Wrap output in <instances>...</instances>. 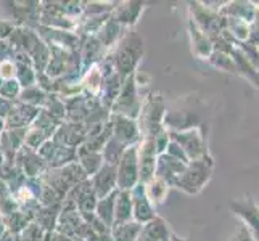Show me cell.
<instances>
[{
	"instance_id": "cell-4",
	"label": "cell",
	"mask_w": 259,
	"mask_h": 241,
	"mask_svg": "<svg viewBox=\"0 0 259 241\" xmlns=\"http://www.w3.org/2000/svg\"><path fill=\"white\" fill-rule=\"evenodd\" d=\"M176 143L184 150V153L189 158V161H200L206 159L208 150L204 148V140L203 135L198 130H187L182 133H172L171 135Z\"/></svg>"
},
{
	"instance_id": "cell-12",
	"label": "cell",
	"mask_w": 259,
	"mask_h": 241,
	"mask_svg": "<svg viewBox=\"0 0 259 241\" xmlns=\"http://www.w3.org/2000/svg\"><path fill=\"white\" fill-rule=\"evenodd\" d=\"M116 193L118 190L113 191L111 195L105 196V198L98 200L97 201V206H95V216L98 217V220L103 222V224L111 228L113 227V222H114V201H116Z\"/></svg>"
},
{
	"instance_id": "cell-7",
	"label": "cell",
	"mask_w": 259,
	"mask_h": 241,
	"mask_svg": "<svg viewBox=\"0 0 259 241\" xmlns=\"http://www.w3.org/2000/svg\"><path fill=\"white\" fill-rule=\"evenodd\" d=\"M91 185L97 200H102L118 190V185H116V166L103 163V166L98 169V172L94 174Z\"/></svg>"
},
{
	"instance_id": "cell-8",
	"label": "cell",
	"mask_w": 259,
	"mask_h": 241,
	"mask_svg": "<svg viewBox=\"0 0 259 241\" xmlns=\"http://www.w3.org/2000/svg\"><path fill=\"white\" fill-rule=\"evenodd\" d=\"M114 111L119 116L132 119L134 116L139 114V100L136 93V82L134 79L129 77V80L122 87V92L118 98V102H114Z\"/></svg>"
},
{
	"instance_id": "cell-11",
	"label": "cell",
	"mask_w": 259,
	"mask_h": 241,
	"mask_svg": "<svg viewBox=\"0 0 259 241\" xmlns=\"http://www.w3.org/2000/svg\"><path fill=\"white\" fill-rule=\"evenodd\" d=\"M132 220V201L129 190H118L114 201V224H124Z\"/></svg>"
},
{
	"instance_id": "cell-15",
	"label": "cell",
	"mask_w": 259,
	"mask_h": 241,
	"mask_svg": "<svg viewBox=\"0 0 259 241\" xmlns=\"http://www.w3.org/2000/svg\"><path fill=\"white\" fill-rule=\"evenodd\" d=\"M142 5L140 2H131V4H126V7H121L119 8V13H118V18H116V21H121V23H129V24H134L137 21L139 18V13L142 10Z\"/></svg>"
},
{
	"instance_id": "cell-3",
	"label": "cell",
	"mask_w": 259,
	"mask_h": 241,
	"mask_svg": "<svg viewBox=\"0 0 259 241\" xmlns=\"http://www.w3.org/2000/svg\"><path fill=\"white\" fill-rule=\"evenodd\" d=\"M137 183H140L137 147H129L116 166V185L118 190H132Z\"/></svg>"
},
{
	"instance_id": "cell-5",
	"label": "cell",
	"mask_w": 259,
	"mask_h": 241,
	"mask_svg": "<svg viewBox=\"0 0 259 241\" xmlns=\"http://www.w3.org/2000/svg\"><path fill=\"white\" fill-rule=\"evenodd\" d=\"M129 191H131V201H132V220L137 222L140 225L153 220L156 217V214L153 212V204L147 198L145 183H137Z\"/></svg>"
},
{
	"instance_id": "cell-14",
	"label": "cell",
	"mask_w": 259,
	"mask_h": 241,
	"mask_svg": "<svg viewBox=\"0 0 259 241\" xmlns=\"http://www.w3.org/2000/svg\"><path fill=\"white\" fill-rule=\"evenodd\" d=\"M169 191V185L159 177H153L150 182L145 183V193H147V198L150 200L151 204H161Z\"/></svg>"
},
{
	"instance_id": "cell-17",
	"label": "cell",
	"mask_w": 259,
	"mask_h": 241,
	"mask_svg": "<svg viewBox=\"0 0 259 241\" xmlns=\"http://www.w3.org/2000/svg\"><path fill=\"white\" fill-rule=\"evenodd\" d=\"M13 76H15V65L8 60L2 61V63H0V79L10 80Z\"/></svg>"
},
{
	"instance_id": "cell-10",
	"label": "cell",
	"mask_w": 259,
	"mask_h": 241,
	"mask_svg": "<svg viewBox=\"0 0 259 241\" xmlns=\"http://www.w3.org/2000/svg\"><path fill=\"white\" fill-rule=\"evenodd\" d=\"M136 241H171V233H169L166 222L161 217H155L142 225Z\"/></svg>"
},
{
	"instance_id": "cell-19",
	"label": "cell",
	"mask_w": 259,
	"mask_h": 241,
	"mask_svg": "<svg viewBox=\"0 0 259 241\" xmlns=\"http://www.w3.org/2000/svg\"><path fill=\"white\" fill-rule=\"evenodd\" d=\"M171 241H189V239H185V238H179L176 235H171Z\"/></svg>"
},
{
	"instance_id": "cell-9",
	"label": "cell",
	"mask_w": 259,
	"mask_h": 241,
	"mask_svg": "<svg viewBox=\"0 0 259 241\" xmlns=\"http://www.w3.org/2000/svg\"><path fill=\"white\" fill-rule=\"evenodd\" d=\"M113 138H116L118 141L126 147L127 143L131 145L134 140H137L139 137V126L136 124L134 119L124 118V116H114L113 118Z\"/></svg>"
},
{
	"instance_id": "cell-18",
	"label": "cell",
	"mask_w": 259,
	"mask_h": 241,
	"mask_svg": "<svg viewBox=\"0 0 259 241\" xmlns=\"http://www.w3.org/2000/svg\"><path fill=\"white\" fill-rule=\"evenodd\" d=\"M5 233V225H4V220H0V238Z\"/></svg>"
},
{
	"instance_id": "cell-6",
	"label": "cell",
	"mask_w": 259,
	"mask_h": 241,
	"mask_svg": "<svg viewBox=\"0 0 259 241\" xmlns=\"http://www.w3.org/2000/svg\"><path fill=\"white\" fill-rule=\"evenodd\" d=\"M156 147L153 138H145L137 148V159H139V178L140 183H147L155 177L156 169Z\"/></svg>"
},
{
	"instance_id": "cell-2",
	"label": "cell",
	"mask_w": 259,
	"mask_h": 241,
	"mask_svg": "<svg viewBox=\"0 0 259 241\" xmlns=\"http://www.w3.org/2000/svg\"><path fill=\"white\" fill-rule=\"evenodd\" d=\"M211 159H200V161H190L187 164L185 171L181 174V177L177 178L174 186L181 188L187 193H198L203 185L209 180L211 177Z\"/></svg>"
},
{
	"instance_id": "cell-1",
	"label": "cell",
	"mask_w": 259,
	"mask_h": 241,
	"mask_svg": "<svg viewBox=\"0 0 259 241\" xmlns=\"http://www.w3.org/2000/svg\"><path fill=\"white\" fill-rule=\"evenodd\" d=\"M144 53V40L137 34H127L121 40L114 55V65L122 76H131Z\"/></svg>"
},
{
	"instance_id": "cell-13",
	"label": "cell",
	"mask_w": 259,
	"mask_h": 241,
	"mask_svg": "<svg viewBox=\"0 0 259 241\" xmlns=\"http://www.w3.org/2000/svg\"><path fill=\"white\" fill-rule=\"evenodd\" d=\"M142 230V225L137 222H124V224H114L111 227V241H136Z\"/></svg>"
},
{
	"instance_id": "cell-16",
	"label": "cell",
	"mask_w": 259,
	"mask_h": 241,
	"mask_svg": "<svg viewBox=\"0 0 259 241\" xmlns=\"http://www.w3.org/2000/svg\"><path fill=\"white\" fill-rule=\"evenodd\" d=\"M230 241H256V239L251 235V231L248 230V227L245 224H242V225L238 227V230L235 231V235L232 236Z\"/></svg>"
}]
</instances>
